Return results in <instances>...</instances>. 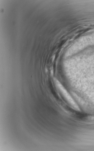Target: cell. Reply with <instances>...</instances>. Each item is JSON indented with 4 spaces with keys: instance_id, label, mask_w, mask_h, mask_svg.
<instances>
[{
    "instance_id": "obj_1",
    "label": "cell",
    "mask_w": 94,
    "mask_h": 151,
    "mask_svg": "<svg viewBox=\"0 0 94 151\" xmlns=\"http://www.w3.org/2000/svg\"><path fill=\"white\" fill-rule=\"evenodd\" d=\"M56 85L64 97L67 100V101L76 109H78V108L76 104L74 103L72 99L69 95L66 90L63 86L59 82H56Z\"/></svg>"
}]
</instances>
